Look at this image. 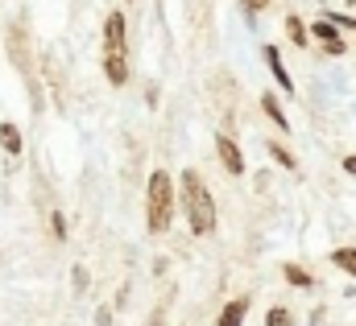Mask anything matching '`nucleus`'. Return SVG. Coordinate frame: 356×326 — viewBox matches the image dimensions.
<instances>
[{
	"label": "nucleus",
	"mask_w": 356,
	"mask_h": 326,
	"mask_svg": "<svg viewBox=\"0 0 356 326\" xmlns=\"http://www.w3.org/2000/svg\"><path fill=\"white\" fill-rule=\"evenodd\" d=\"M175 219V182L166 169H154L149 173V186H145V228L154 236H162Z\"/></svg>",
	"instance_id": "nucleus-1"
},
{
	"label": "nucleus",
	"mask_w": 356,
	"mask_h": 326,
	"mask_svg": "<svg viewBox=\"0 0 356 326\" xmlns=\"http://www.w3.org/2000/svg\"><path fill=\"white\" fill-rule=\"evenodd\" d=\"M182 207H186V219H191V232L195 236H211L216 232V203L203 186V178L195 169L182 173Z\"/></svg>",
	"instance_id": "nucleus-2"
},
{
	"label": "nucleus",
	"mask_w": 356,
	"mask_h": 326,
	"mask_svg": "<svg viewBox=\"0 0 356 326\" xmlns=\"http://www.w3.org/2000/svg\"><path fill=\"white\" fill-rule=\"evenodd\" d=\"M104 54H124V12H108L104 17Z\"/></svg>",
	"instance_id": "nucleus-3"
},
{
	"label": "nucleus",
	"mask_w": 356,
	"mask_h": 326,
	"mask_svg": "<svg viewBox=\"0 0 356 326\" xmlns=\"http://www.w3.org/2000/svg\"><path fill=\"white\" fill-rule=\"evenodd\" d=\"M344 29L336 25V21H315L311 25V37H319L323 42V54H332V58H340L344 54V37H340Z\"/></svg>",
	"instance_id": "nucleus-4"
},
{
	"label": "nucleus",
	"mask_w": 356,
	"mask_h": 326,
	"mask_svg": "<svg viewBox=\"0 0 356 326\" xmlns=\"http://www.w3.org/2000/svg\"><path fill=\"white\" fill-rule=\"evenodd\" d=\"M216 153H220V165L236 178V173H245V153H241V145L228 137V132H220L216 137Z\"/></svg>",
	"instance_id": "nucleus-5"
},
{
	"label": "nucleus",
	"mask_w": 356,
	"mask_h": 326,
	"mask_svg": "<svg viewBox=\"0 0 356 326\" xmlns=\"http://www.w3.org/2000/svg\"><path fill=\"white\" fill-rule=\"evenodd\" d=\"M261 54H266V67H269V75L277 79V87H282L286 95H294V79H290V71H286V62H282V54H277V46H266Z\"/></svg>",
	"instance_id": "nucleus-6"
},
{
	"label": "nucleus",
	"mask_w": 356,
	"mask_h": 326,
	"mask_svg": "<svg viewBox=\"0 0 356 326\" xmlns=\"http://www.w3.org/2000/svg\"><path fill=\"white\" fill-rule=\"evenodd\" d=\"M104 79L112 87H124L129 83V58L124 54H104Z\"/></svg>",
	"instance_id": "nucleus-7"
},
{
	"label": "nucleus",
	"mask_w": 356,
	"mask_h": 326,
	"mask_svg": "<svg viewBox=\"0 0 356 326\" xmlns=\"http://www.w3.org/2000/svg\"><path fill=\"white\" fill-rule=\"evenodd\" d=\"M249 318V298H232L224 310H220V318H216V326H241Z\"/></svg>",
	"instance_id": "nucleus-8"
},
{
	"label": "nucleus",
	"mask_w": 356,
	"mask_h": 326,
	"mask_svg": "<svg viewBox=\"0 0 356 326\" xmlns=\"http://www.w3.org/2000/svg\"><path fill=\"white\" fill-rule=\"evenodd\" d=\"M261 108H266V116L277 124V132H290V120H286V112H282V103H277V95L273 91H266L261 95Z\"/></svg>",
	"instance_id": "nucleus-9"
},
{
	"label": "nucleus",
	"mask_w": 356,
	"mask_h": 326,
	"mask_svg": "<svg viewBox=\"0 0 356 326\" xmlns=\"http://www.w3.org/2000/svg\"><path fill=\"white\" fill-rule=\"evenodd\" d=\"M0 149L8 153V157H17L21 153V128L8 120V124H0Z\"/></svg>",
	"instance_id": "nucleus-10"
},
{
	"label": "nucleus",
	"mask_w": 356,
	"mask_h": 326,
	"mask_svg": "<svg viewBox=\"0 0 356 326\" xmlns=\"http://www.w3.org/2000/svg\"><path fill=\"white\" fill-rule=\"evenodd\" d=\"M282 273H286V281H290L294 289H311V285H315V277H311L302 264H282Z\"/></svg>",
	"instance_id": "nucleus-11"
},
{
	"label": "nucleus",
	"mask_w": 356,
	"mask_h": 326,
	"mask_svg": "<svg viewBox=\"0 0 356 326\" xmlns=\"http://www.w3.org/2000/svg\"><path fill=\"white\" fill-rule=\"evenodd\" d=\"M332 264L344 268L348 277H356V248H336V252H332Z\"/></svg>",
	"instance_id": "nucleus-12"
},
{
	"label": "nucleus",
	"mask_w": 356,
	"mask_h": 326,
	"mask_svg": "<svg viewBox=\"0 0 356 326\" xmlns=\"http://www.w3.org/2000/svg\"><path fill=\"white\" fill-rule=\"evenodd\" d=\"M269 157L282 165V169H298V157H294L286 145H277V141H269Z\"/></svg>",
	"instance_id": "nucleus-13"
},
{
	"label": "nucleus",
	"mask_w": 356,
	"mask_h": 326,
	"mask_svg": "<svg viewBox=\"0 0 356 326\" xmlns=\"http://www.w3.org/2000/svg\"><path fill=\"white\" fill-rule=\"evenodd\" d=\"M286 33H290V42H294V46H302V50L311 46V37H307V25H302L298 17H286Z\"/></svg>",
	"instance_id": "nucleus-14"
},
{
	"label": "nucleus",
	"mask_w": 356,
	"mask_h": 326,
	"mask_svg": "<svg viewBox=\"0 0 356 326\" xmlns=\"http://www.w3.org/2000/svg\"><path fill=\"white\" fill-rule=\"evenodd\" d=\"M266 326H290V310H282V306H273L266 314Z\"/></svg>",
	"instance_id": "nucleus-15"
},
{
	"label": "nucleus",
	"mask_w": 356,
	"mask_h": 326,
	"mask_svg": "<svg viewBox=\"0 0 356 326\" xmlns=\"http://www.w3.org/2000/svg\"><path fill=\"white\" fill-rule=\"evenodd\" d=\"M50 228H54V240H67V219H63V211L50 215Z\"/></svg>",
	"instance_id": "nucleus-16"
},
{
	"label": "nucleus",
	"mask_w": 356,
	"mask_h": 326,
	"mask_svg": "<svg viewBox=\"0 0 356 326\" xmlns=\"http://www.w3.org/2000/svg\"><path fill=\"white\" fill-rule=\"evenodd\" d=\"M327 21H336V25H340V29H353V33H356V21H353V17H344V12H332V17H327Z\"/></svg>",
	"instance_id": "nucleus-17"
},
{
	"label": "nucleus",
	"mask_w": 356,
	"mask_h": 326,
	"mask_svg": "<svg viewBox=\"0 0 356 326\" xmlns=\"http://www.w3.org/2000/svg\"><path fill=\"white\" fill-rule=\"evenodd\" d=\"M344 173H353V178H356V153H348V157H344Z\"/></svg>",
	"instance_id": "nucleus-18"
},
{
	"label": "nucleus",
	"mask_w": 356,
	"mask_h": 326,
	"mask_svg": "<svg viewBox=\"0 0 356 326\" xmlns=\"http://www.w3.org/2000/svg\"><path fill=\"white\" fill-rule=\"evenodd\" d=\"M245 8H249V12H261V8H266V0H245Z\"/></svg>",
	"instance_id": "nucleus-19"
}]
</instances>
